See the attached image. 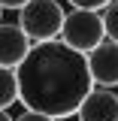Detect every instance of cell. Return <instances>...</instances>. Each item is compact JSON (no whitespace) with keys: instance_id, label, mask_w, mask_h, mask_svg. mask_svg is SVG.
Listing matches in <instances>:
<instances>
[{"instance_id":"obj_1","label":"cell","mask_w":118,"mask_h":121,"mask_svg":"<svg viewBox=\"0 0 118 121\" xmlns=\"http://www.w3.org/2000/svg\"><path fill=\"white\" fill-rule=\"evenodd\" d=\"M15 76L18 103L52 118H70L94 85L85 55L61 39L33 43L24 60L15 67Z\"/></svg>"},{"instance_id":"obj_2","label":"cell","mask_w":118,"mask_h":121,"mask_svg":"<svg viewBox=\"0 0 118 121\" xmlns=\"http://www.w3.org/2000/svg\"><path fill=\"white\" fill-rule=\"evenodd\" d=\"M18 12V27L27 33L30 43H45V39H58L61 24L67 9L61 6V0H27Z\"/></svg>"},{"instance_id":"obj_3","label":"cell","mask_w":118,"mask_h":121,"mask_svg":"<svg viewBox=\"0 0 118 121\" xmlns=\"http://www.w3.org/2000/svg\"><path fill=\"white\" fill-rule=\"evenodd\" d=\"M58 39L67 43L70 48H76V52H82V55L91 52L100 39H106L100 12H97V9H79V6H73L70 12L64 15V24H61V36Z\"/></svg>"},{"instance_id":"obj_4","label":"cell","mask_w":118,"mask_h":121,"mask_svg":"<svg viewBox=\"0 0 118 121\" xmlns=\"http://www.w3.org/2000/svg\"><path fill=\"white\" fill-rule=\"evenodd\" d=\"M88 73L94 85L118 88V43L115 39H100L91 52H85Z\"/></svg>"},{"instance_id":"obj_5","label":"cell","mask_w":118,"mask_h":121,"mask_svg":"<svg viewBox=\"0 0 118 121\" xmlns=\"http://www.w3.org/2000/svg\"><path fill=\"white\" fill-rule=\"evenodd\" d=\"M76 121H118V94L103 85H91V91L76 106Z\"/></svg>"},{"instance_id":"obj_6","label":"cell","mask_w":118,"mask_h":121,"mask_svg":"<svg viewBox=\"0 0 118 121\" xmlns=\"http://www.w3.org/2000/svg\"><path fill=\"white\" fill-rule=\"evenodd\" d=\"M30 39L27 33L18 27L15 21H0V67H18L24 55L30 52Z\"/></svg>"},{"instance_id":"obj_7","label":"cell","mask_w":118,"mask_h":121,"mask_svg":"<svg viewBox=\"0 0 118 121\" xmlns=\"http://www.w3.org/2000/svg\"><path fill=\"white\" fill-rule=\"evenodd\" d=\"M18 103V76L12 67H0V109Z\"/></svg>"},{"instance_id":"obj_8","label":"cell","mask_w":118,"mask_h":121,"mask_svg":"<svg viewBox=\"0 0 118 121\" xmlns=\"http://www.w3.org/2000/svg\"><path fill=\"white\" fill-rule=\"evenodd\" d=\"M100 18H103V33L106 39H115L118 43V0H109L103 9H100Z\"/></svg>"},{"instance_id":"obj_9","label":"cell","mask_w":118,"mask_h":121,"mask_svg":"<svg viewBox=\"0 0 118 121\" xmlns=\"http://www.w3.org/2000/svg\"><path fill=\"white\" fill-rule=\"evenodd\" d=\"M67 3H70V6H79V9H97V12H100L109 0H67Z\"/></svg>"},{"instance_id":"obj_10","label":"cell","mask_w":118,"mask_h":121,"mask_svg":"<svg viewBox=\"0 0 118 121\" xmlns=\"http://www.w3.org/2000/svg\"><path fill=\"white\" fill-rule=\"evenodd\" d=\"M12 121H58V118H52V115H43V112H33V109H24L18 118Z\"/></svg>"},{"instance_id":"obj_11","label":"cell","mask_w":118,"mask_h":121,"mask_svg":"<svg viewBox=\"0 0 118 121\" xmlns=\"http://www.w3.org/2000/svg\"><path fill=\"white\" fill-rule=\"evenodd\" d=\"M24 3H27V0H0V9H21V6H24Z\"/></svg>"},{"instance_id":"obj_12","label":"cell","mask_w":118,"mask_h":121,"mask_svg":"<svg viewBox=\"0 0 118 121\" xmlns=\"http://www.w3.org/2000/svg\"><path fill=\"white\" fill-rule=\"evenodd\" d=\"M0 121H12V115H9V109H0Z\"/></svg>"},{"instance_id":"obj_13","label":"cell","mask_w":118,"mask_h":121,"mask_svg":"<svg viewBox=\"0 0 118 121\" xmlns=\"http://www.w3.org/2000/svg\"><path fill=\"white\" fill-rule=\"evenodd\" d=\"M0 21H3V9H0Z\"/></svg>"}]
</instances>
